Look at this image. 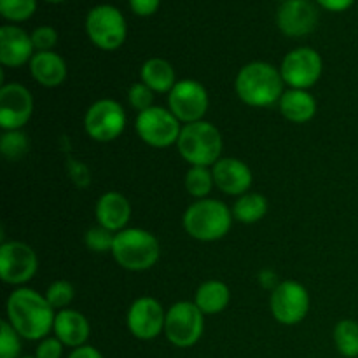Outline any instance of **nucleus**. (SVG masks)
<instances>
[{
	"instance_id": "nucleus-1",
	"label": "nucleus",
	"mask_w": 358,
	"mask_h": 358,
	"mask_svg": "<svg viewBox=\"0 0 358 358\" xmlns=\"http://www.w3.org/2000/svg\"><path fill=\"white\" fill-rule=\"evenodd\" d=\"M7 322L28 341H42L55 325L56 313L45 296L37 290L21 287L10 292L6 304Z\"/></svg>"
},
{
	"instance_id": "nucleus-2",
	"label": "nucleus",
	"mask_w": 358,
	"mask_h": 358,
	"mask_svg": "<svg viewBox=\"0 0 358 358\" xmlns=\"http://www.w3.org/2000/svg\"><path fill=\"white\" fill-rule=\"evenodd\" d=\"M283 77L276 66L266 62H252L241 66L234 80L238 98L250 107H271L283 96Z\"/></svg>"
},
{
	"instance_id": "nucleus-3",
	"label": "nucleus",
	"mask_w": 358,
	"mask_h": 358,
	"mask_svg": "<svg viewBox=\"0 0 358 358\" xmlns=\"http://www.w3.org/2000/svg\"><path fill=\"white\" fill-rule=\"evenodd\" d=\"M233 210L212 198L196 199L187 206L182 224L189 236L199 241H217L226 236L233 224Z\"/></svg>"
},
{
	"instance_id": "nucleus-4",
	"label": "nucleus",
	"mask_w": 358,
	"mask_h": 358,
	"mask_svg": "<svg viewBox=\"0 0 358 358\" xmlns=\"http://www.w3.org/2000/svg\"><path fill=\"white\" fill-rule=\"evenodd\" d=\"M159 241L150 231L126 227L115 233L112 255L121 268L128 271H145L159 261Z\"/></svg>"
},
{
	"instance_id": "nucleus-5",
	"label": "nucleus",
	"mask_w": 358,
	"mask_h": 358,
	"mask_svg": "<svg viewBox=\"0 0 358 358\" xmlns=\"http://www.w3.org/2000/svg\"><path fill=\"white\" fill-rule=\"evenodd\" d=\"M177 149L191 166H213L222 154V135L208 121L184 124L178 136Z\"/></svg>"
},
{
	"instance_id": "nucleus-6",
	"label": "nucleus",
	"mask_w": 358,
	"mask_h": 358,
	"mask_svg": "<svg viewBox=\"0 0 358 358\" xmlns=\"http://www.w3.org/2000/svg\"><path fill=\"white\" fill-rule=\"evenodd\" d=\"M86 31L90 41L103 51L121 48L128 35V27L121 10L108 3L93 7L86 17Z\"/></svg>"
},
{
	"instance_id": "nucleus-7",
	"label": "nucleus",
	"mask_w": 358,
	"mask_h": 358,
	"mask_svg": "<svg viewBox=\"0 0 358 358\" xmlns=\"http://www.w3.org/2000/svg\"><path fill=\"white\" fill-rule=\"evenodd\" d=\"M205 331V315L194 301H180L170 306L164 322V336L177 348H191L201 339Z\"/></svg>"
},
{
	"instance_id": "nucleus-8",
	"label": "nucleus",
	"mask_w": 358,
	"mask_h": 358,
	"mask_svg": "<svg viewBox=\"0 0 358 358\" xmlns=\"http://www.w3.org/2000/svg\"><path fill=\"white\" fill-rule=\"evenodd\" d=\"M135 131L147 145L164 149L178 142L182 126L170 108L154 105L149 110H143L136 115Z\"/></svg>"
},
{
	"instance_id": "nucleus-9",
	"label": "nucleus",
	"mask_w": 358,
	"mask_h": 358,
	"mask_svg": "<svg viewBox=\"0 0 358 358\" xmlns=\"http://www.w3.org/2000/svg\"><path fill=\"white\" fill-rule=\"evenodd\" d=\"M126 128V112L119 101L101 98L94 101L84 115V129L96 142H112Z\"/></svg>"
},
{
	"instance_id": "nucleus-10",
	"label": "nucleus",
	"mask_w": 358,
	"mask_h": 358,
	"mask_svg": "<svg viewBox=\"0 0 358 358\" xmlns=\"http://www.w3.org/2000/svg\"><path fill=\"white\" fill-rule=\"evenodd\" d=\"M208 105V91L194 79L177 80L173 90L168 93V108L178 121L185 124L203 121Z\"/></svg>"
},
{
	"instance_id": "nucleus-11",
	"label": "nucleus",
	"mask_w": 358,
	"mask_h": 358,
	"mask_svg": "<svg viewBox=\"0 0 358 358\" xmlns=\"http://www.w3.org/2000/svg\"><path fill=\"white\" fill-rule=\"evenodd\" d=\"M322 70L324 62L313 48L292 49L287 52L280 66L283 83L289 84L290 90H310L320 80Z\"/></svg>"
},
{
	"instance_id": "nucleus-12",
	"label": "nucleus",
	"mask_w": 358,
	"mask_h": 358,
	"mask_svg": "<svg viewBox=\"0 0 358 358\" xmlns=\"http://www.w3.org/2000/svg\"><path fill=\"white\" fill-rule=\"evenodd\" d=\"M37 255L23 241H6L0 247V278L7 285H24L35 276Z\"/></svg>"
},
{
	"instance_id": "nucleus-13",
	"label": "nucleus",
	"mask_w": 358,
	"mask_h": 358,
	"mask_svg": "<svg viewBox=\"0 0 358 358\" xmlns=\"http://www.w3.org/2000/svg\"><path fill=\"white\" fill-rule=\"evenodd\" d=\"M310 311V294L306 287L294 280L280 282L271 292V313L278 324L296 325L306 318Z\"/></svg>"
},
{
	"instance_id": "nucleus-14",
	"label": "nucleus",
	"mask_w": 358,
	"mask_h": 358,
	"mask_svg": "<svg viewBox=\"0 0 358 358\" xmlns=\"http://www.w3.org/2000/svg\"><path fill=\"white\" fill-rule=\"evenodd\" d=\"M34 114V98L30 90L20 83L0 87V128L3 131L21 129Z\"/></svg>"
},
{
	"instance_id": "nucleus-15",
	"label": "nucleus",
	"mask_w": 358,
	"mask_h": 358,
	"mask_svg": "<svg viewBox=\"0 0 358 358\" xmlns=\"http://www.w3.org/2000/svg\"><path fill=\"white\" fill-rule=\"evenodd\" d=\"M164 322H166V311L163 304L154 297H140L129 306L126 324L129 332L136 339L150 341L164 332Z\"/></svg>"
},
{
	"instance_id": "nucleus-16",
	"label": "nucleus",
	"mask_w": 358,
	"mask_h": 358,
	"mask_svg": "<svg viewBox=\"0 0 358 358\" xmlns=\"http://www.w3.org/2000/svg\"><path fill=\"white\" fill-rule=\"evenodd\" d=\"M318 13L310 0H283L276 10V24L287 37H304L317 27Z\"/></svg>"
},
{
	"instance_id": "nucleus-17",
	"label": "nucleus",
	"mask_w": 358,
	"mask_h": 358,
	"mask_svg": "<svg viewBox=\"0 0 358 358\" xmlns=\"http://www.w3.org/2000/svg\"><path fill=\"white\" fill-rule=\"evenodd\" d=\"M215 185L227 196H243L252 187L254 175L247 163L236 157H220L212 166Z\"/></svg>"
},
{
	"instance_id": "nucleus-18",
	"label": "nucleus",
	"mask_w": 358,
	"mask_h": 358,
	"mask_svg": "<svg viewBox=\"0 0 358 358\" xmlns=\"http://www.w3.org/2000/svg\"><path fill=\"white\" fill-rule=\"evenodd\" d=\"M34 42L23 28L14 24H3L0 28V63L3 66H23L34 58Z\"/></svg>"
},
{
	"instance_id": "nucleus-19",
	"label": "nucleus",
	"mask_w": 358,
	"mask_h": 358,
	"mask_svg": "<svg viewBox=\"0 0 358 358\" xmlns=\"http://www.w3.org/2000/svg\"><path fill=\"white\" fill-rule=\"evenodd\" d=\"M94 215H96L98 226L105 227L112 233H119V231L126 229V224L129 222L131 205L121 192L108 191L98 198Z\"/></svg>"
},
{
	"instance_id": "nucleus-20",
	"label": "nucleus",
	"mask_w": 358,
	"mask_h": 358,
	"mask_svg": "<svg viewBox=\"0 0 358 358\" xmlns=\"http://www.w3.org/2000/svg\"><path fill=\"white\" fill-rule=\"evenodd\" d=\"M52 332H55V338H58L65 346L80 348V346L86 345L91 327L90 322L83 313L66 308V310L56 313Z\"/></svg>"
},
{
	"instance_id": "nucleus-21",
	"label": "nucleus",
	"mask_w": 358,
	"mask_h": 358,
	"mask_svg": "<svg viewBox=\"0 0 358 358\" xmlns=\"http://www.w3.org/2000/svg\"><path fill=\"white\" fill-rule=\"evenodd\" d=\"M30 73L41 86L56 87L66 79V63L58 52L37 51L30 59Z\"/></svg>"
},
{
	"instance_id": "nucleus-22",
	"label": "nucleus",
	"mask_w": 358,
	"mask_h": 358,
	"mask_svg": "<svg viewBox=\"0 0 358 358\" xmlns=\"http://www.w3.org/2000/svg\"><path fill=\"white\" fill-rule=\"evenodd\" d=\"M283 117L296 124L311 121L317 114V100L308 90H289L278 101Z\"/></svg>"
},
{
	"instance_id": "nucleus-23",
	"label": "nucleus",
	"mask_w": 358,
	"mask_h": 358,
	"mask_svg": "<svg viewBox=\"0 0 358 358\" xmlns=\"http://www.w3.org/2000/svg\"><path fill=\"white\" fill-rule=\"evenodd\" d=\"M231 301L229 287L220 280H208L196 290L194 304L203 315H217L227 308Z\"/></svg>"
},
{
	"instance_id": "nucleus-24",
	"label": "nucleus",
	"mask_w": 358,
	"mask_h": 358,
	"mask_svg": "<svg viewBox=\"0 0 358 358\" xmlns=\"http://www.w3.org/2000/svg\"><path fill=\"white\" fill-rule=\"evenodd\" d=\"M142 83L147 84L154 93H170L177 84L175 70L171 63L163 58H149L140 69Z\"/></svg>"
},
{
	"instance_id": "nucleus-25",
	"label": "nucleus",
	"mask_w": 358,
	"mask_h": 358,
	"mask_svg": "<svg viewBox=\"0 0 358 358\" xmlns=\"http://www.w3.org/2000/svg\"><path fill=\"white\" fill-rule=\"evenodd\" d=\"M268 213V199L259 192L240 196L233 206V217L241 224H255Z\"/></svg>"
},
{
	"instance_id": "nucleus-26",
	"label": "nucleus",
	"mask_w": 358,
	"mask_h": 358,
	"mask_svg": "<svg viewBox=\"0 0 358 358\" xmlns=\"http://www.w3.org/2000/svg\"><path fill=\"white\" fill-rule=\"evenodd\" d=\"M334 343L343 357L358 358V322L350 318L338 322L334 327Z\"/></svg>"
},
{
	"instance_id": "nucleus-27",
	"label": "nucleus",
	"mask_w": 358,
	"mask_h": 358,
	"mask_svg": "<svg viewBox=\"0 0 358 358\" xmlns=\"http://www.w3.org/2000/svg\"><path fill=\"white\" fill-rule=\"evenodd\" d=\"M213 185H215L213 173L206 166H191V170L185 175V189L196 199L208 198Z\"/></svg>"
},
{
	"instance_id": "nucleus-28",
	"label": "nucleus",
	"mask_w": 358,
	"mask_h": 358,
	"mask_svg": "<svg viewBox=\"0 0 358 358\" xmlns=\"http://www.w3.org/2000/svg\"><path fill=\"white\" fill-rule=\"evenodd\" d=\"M37 9V0H0V14L7 21L21 23L34 16Z\"/></svg>"
},
{
	"instance_id": "nucleus-29",
	"label": "nucleus",
	"mask_w": 358,
	"mask_h": 358,
	"mask_svg": "<svg viewBox=\"0 0 358 358\" xmlns=\"http://www.w3.org/2000/svg\"><path fill=\"white\" fill-rule=\"evenodd\" d=\"M0 150L3 157L10 161H16L23 157L28 150V138L21 129L16 131H6L0 138Z\"/></svg>"
},
{
	"instance_id": "nucleus-30",
	"label": "nucleus",
	"mask_w": 358,
	"mask_h": 358,
	"mask_svg": "<svg viewBox=\"0 0 358 358\" xmlns=\"http://www.w3.org/2000/svg\"><path fill=\"white\" fill-rule=\"evenodd\" d=\"M73 285L72 283L65 282V280H58V282H52L51 285L45 290V299L51 304L52 310H66L70 303L73 301Z\"/></svg>"
},
{
	"instance_id": "nucleus-31",
	"label": "nucleus",
	"mask_w": 358,
	"mask_h": 358,
	"mask_svg": "<svg viewBox=\"0 0 358 358\" xmlns=\"http://www.w3.org/2000/svg\"><path fill=\"white\" fill-rule=\"evenodd\" d=\"M21 336L7 320L0 324V358H21Z\"/></svg>"
},
{
	"instance_id": "nucleus-32",
	"label": "nucleus",
	"mask_w": 358,
	"mask_h": 358,
	"mask_svg": "<svg viewBox=\"0 0 358 358\" xmlns=\"http://www.w3.org/2000/svg\"><path fill=\"white\" fill-rule=\"evenodd\" d=\"M114 238L115 233L105 229L101 226L91 227L90 231L84 236V241H86L87 248L91 252H98V254H105V252H112V247H114Z\"/></svg>"
},
{
	"instance_id": "nucleus-33",
	"label": "nucleus",
	"mask_w": 358,
	"mask_h": 358,
	"mask_svg": "<svg viewBox=\"0 0 358 358\" xmlns=\"http://www.w3.org/2000/svg\"><path fill=\"white\" fill-rule=\"evenodd\" d=\"M128 101L135 110L143 112L154 107V91L147 84L135 83L128 91Z\"/></svg>"
},
{
	"instance_id": "nucleus-34",
	"label": "nucleus",
	"mask_w": 358,
	"mask_h": 358,
	"mask_svg": "<svg viewBox=\"0 0 358 358\" xmlns=\"http://www.w3.org/2000/svg\"><path fill=\"white\" fill-rule=\"evenodd\" d=\"M31 42L37 51H52V48L58 42V31L52 27H38L31 34Z\"/></svg>"
},
{
	"instance_id": "nucleus-35",
	"label": "nucleus",
	"mask_w": 358,
	"mask_h": 358,
	"mask_svg": "<svg viewBox=\"0 0 358 358\" xmlns=\"http://www.w3.org/2000/svg\"><path fill=\"white\" fill-rule=\"evenodd\" d=\"M63 346L65 345L58 338H44L37 345L35 358H62Z\"/></svg>"
},
{
	"instance_id": "nucleus-36",
	"label": "nucleus",
	"mask_w": 358,
	"mask_h": 358,
	"mask_svg": "<svg viewBox=\"0 0 358 358\" xmlns=\"http://www.w3.org/2000/svg\"><path fill=\"white\" fill-rule=\"evenodd\" d=\"M161 0H129V7L136 16H152L159 9Z\"/></svg>"
},
{
	"instance_id": "nucleus-37",
	"label": "nucleus",
	"mask_w": 358,
	"mask_h": 358,
	"mask_svg": "<svg viewBox=\"0 0 358 358\" xmlns=\"http://www.w3.org/2000/svg\"><path fill=\"white\" fill-rule=\"evenodd\" d=\"M324 9L332 10V13H343V10L350 9L355 0H317Z\"/></svg>"
},
{
	"instance_id": "nucleus-38",
	"label": "nucleus",
	"mask_w": 358,
	"mask_h": 358,
	"mask_svg": "<svg viewBox=\"0 0 358 358\" xmlns=\"http://www.w3.org/2000/svg\"><path fill=\"white\" fill-rule=\"evenodd\" d=\"M259 282H261V285L264 287V289L271 290V292L280 285L278 276H276L271 269H262V271L259 273Z\"/></svg>"
},
{
	"instance_id": "nucleus-39",
	"label": "nucleus",
	"mask_w": 358,
	"mask_h": 358,
	"mask_svg": "<svg viewBox=\"0 0 358 358\" xmlns=\"http://www.w3.org/2000/svg\"><path fill=\"white\" fill-rule=\"evenodd\" d=\"M66 358H103V355L96 348H93V346L84 345L80 348H73Z\"/></svg>"
},
{
	"instance_id": "nucleus-40",
	"label": "nucleus",
	"mask_w": 358,
	"mask_h": 358,
	"mask_svg": "<svg viewBox=\"0 0 358 358\" xmlns=\"http://www.w3.org/2000/svg\"><path fill=\"white\" fill-rule=\"evenodd\" d=\"M45 2H51V3H59V2H65V0H45Z\"/></svg>"
},
{
	"instance_id": "nucleus-41",
	"label": "nucleus",
	"mask_w": 358,
	"mask_h": 358,
	"mask_svg": "<svg viewBox=\"0 0 358 358\" xmlns=\"http://www.w3.org/2000/svg\"><path fill=\"white\" fill-rule=\"evenodd\" d=\"M21 358H35V357H21Z\"/></svg>"
},
{
	"instance_id": "nucleus-42",
	"label": "nucleus",
	"mask_w": 358,
	"mask_h": 358,
	"mask_svg": "<svg viewBox=\"0 0 358 358\" xmlns=\"http://www.w3.org/2000/svg\"><path fill=\"white\" fill-rule=\"evenodd\" d=\"M282 2H283V0H282Z\"/></svg>"
}]
</instances>
